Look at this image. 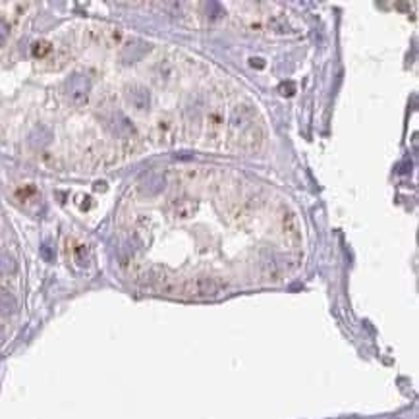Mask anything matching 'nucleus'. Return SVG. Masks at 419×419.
I'll list each match as a JSON object with an SVG mask.
<instances>
[{
	"label": "nucleus",
	"instance_id": "1",
	"mask_svg": "<svg viewBox=\"0 0 419 419\" xmlns=\"http://www.w3.org/2000/svg\"><path fill=\"white\" fill-rule=\"evenodd\" d=\"M222 288L224 284L214 276H195L180 286V294L186 298H212Z\"/></svg>",
	"mask_w": 419,
	"mask_h": 419
},
{
	"label": "nucleus",
	"instance_id": "2",
	"mask_svg": "<svg viewBox=\"0 0 419 419\" xmlns=\"http://www.w3.org/2000/svg\"><path fill=\"white\" fill-rule=\"evenodd\" d=\"M91 81L83 74H72L66 81V95L74 105H85L89 99Z\"/></svg>",
	"mask_w": 419,
	"mask_h": 419
},
{
	"label": "nucleus",
	"instance_id": "3",
	"mask_svg": "<svg viewBox=\"0 0 419 419\" xmlns=\"http://www.w3.org/2000/svg\"><path fill=\"white\" fill-rule=\"evenodd\" d=\"M126 99L135 110H147L151 105V93L143 85H132L126 89Z\"/></svg>",
	"mask_w": 419,
	"mask_h": 419
},
{
	"label": "nucleus",
	"instance_id": "4",
	"mask_svg": "<svg viewBox=\"0 0 419 419\" xmlns=\"http://www.w3.org/2000/svg\"><path fill=\"white\" fill-rule=\"evenodd\" d=\"M284 236L292 246H298L302 242V228H300V220L292 210H286L284 214Z\"/></svg>",
	"mask_w": 419,
	"mask_h": 419
},
{
	"label": "nucleus",
	"instance_id": "5",
	"mask_svg": "<svg viewBox=\"0 0 419 419\" xmlns=\"http://www.w3.org/2000/svg\"><path fill=\"white\" fill-rule=\"evenodd\" d=\"M106 128L110 130V133H114V135H118V137H126V135L133 133L132 122H130L126 116H122V114H112V116L108 118V122H106Z\"/></svg>",
	"mask_w": 419,
	"mask_h": 419
},
{
	"label": "nucleus",
	"instance_id": "6",
	"mask_svg": "<svg viewBox=\"0 0 419 419\" xmlns=\"http://www.w3.org/2000/svg\"><path fill=\"white\" fill-rule=\"evenodd\" d=\"M18 309V300L10 292H0V313L12 315Z\"/></svg>",
	"mask_w": 419,
	"mask_h": 419
},
{
	"label": "nucleus",
	"instance_id": "7",
	"mask_svg": "<svg viewBox=\"0 0 419 419\" xmlns=\"http://www.w3.org/2000/svg\"><path fill=\"white\" fill-rule=\"evenodd\" d=\"M197 209V203L195 201H191V199H184L182 203H178V207H176V214L180 216V218H188V216H191L193 214V210Z\"/></svg>",
	"mask_w": 419,
	"mask_h": 419
},
{
	"label": "nucleus",
	"instance_id": "8",
	"mask_svg": "<svg viewBox=\"0 0 419 419\" xmlns=\"http://www.w3.org/2000/svg\"><path fill=\"white\" fill-rule=\"evenodd\" d=\"M16 270V261L10 255H0V274H8Z\"/></svg>",
	"mask_w": 419,
	"mask_h": 419
},
{
	"label": "nucleus",
	"instance_id": "9",
	"mask_svg": "<svg viewBox=\"0 0 419 419\" xmlns=\"http://www.w3.org/2000/svg\"><path fill=\"white\" fill-rule=\"evenodd\" d=\"M49 51H51V45H47V43H35L33 45V54L35 56H45Z\"/></svg>",
	"mask_w": 419,
	"mask_h": 419
},
{
	"label": "nucleus",
	"instance_id": "10",
	"mask_svg": "<svg viewBox=\"0 0 419 419\" xmlns=\"http://www.w3.org/2000/svg\"><path fill=\"white\" fill-rule=\"evenodd\" d=\"M8 35H10V27L0 19V45H4V43H6Z\"/></svg>",
	"mask_w": 419,
	"mask_h": 419
},
{
	"label": "nucleus",
	"instance_id": "11",
	"mask_svg": "<svg viewBox=\"0 0 419 419\" xmlns=\"http://www.w3.org/2000/svg\"><path fill=\"white\" fill-rule=\"evenodd\" d=\"M0 338H2V328H0Z\"/></svg>",
	"mask_w": 419,
	"mask_h": 419
}]
</instances>
